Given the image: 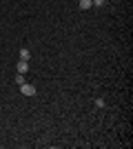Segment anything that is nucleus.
<instances>
[{
  "instance_id": "f257e3e1",
  "label": "nucleus",
  "mask_w": 133,
  "mask_h": 149,
  "mask_svg": "<svg viewBox=\"0 0 133 149\" xmlns=\"http://www.w3.org/2000/svg\"><path fill=\"white\" fill-rule=\"evenodd\" d=\"M20 91L25 93V96H36V87H33V85H29V82L20 85Z\"/></svg>"
},
{
  "instance_id": "f03ea898",
  "label": "nucleus",
  "mask_w": 133,
  "mask_h": 149,
  "mask_svg": "<svg viewBox=\"0 0 133 149\" xmlns=\"http://www.w3.org/2000/svg\"><path fill=\"white\" fill-rule=\"evenodd\" d=\"M27 69H29V62L27 60H20L18 65H16V71H18V74H25Z\"/></svg>"
},
{
  "instance_id": "7ed1b4c3",
  "label": "nucleus",
  "mask_w": 133,
  "mask_h": 149,
  "mask_svg": "<svg viewBox=\"0 0 133 149\" xmlns=\"http://www.w3.org/2000/svg\"><path fill=\"white\" fill-rule=\"evenodd\" d=\"M91 7H93V2H91V0H80V9H84V11H87V9H91Z\"/></svg>"
},
{
  "instance_id": "20e7f679",
  "label": "nucleus",
  "mask_w": 133,
  "mask_h": 149,
  "mask_svg": "<svg viewBox=\"0 0 133 149\" xmlns=\"http://www.w3.org/2000/svg\"><path fill=\"white\" fill-rule=\"evenodd\" d=\"M29 58H31L29 51H27V49H20V60H27V62H29Z\"/></svg>"
},
{
  "instance_id": "39448f33",
  "label": "nucleus",
  "mask_w": 133,
  "mask_h": 149,
  "mask_svg": "<svg viewBox=\"0 0 133 149\" xmlns=\"http://www.w3.org/2000/svg\"><path fill=\"white\" fill-rule=\"evenodd\" d=\"M16 82H18V85H25V74H18V76H16Z\"/></svg>"
},
{
  "instance_id": "423d86ee",
  "label": "nucleus",
  "mask_w": 133,
  "mask_h": 149,
  "mask_svg": "<svg viewBox=\"0 0 133 149\" xmlns=\"http://www.w3.org/2000/svg\"><path fill=\"white\" fill-rule=\"evenodd\" d=\"M91 2H93L95 7H102V5H104V2H107V0H91Z\"/></svg>"
},
{
  "instance_id": "0eeeda50",
  "label": "nucleus",
  "mask_w": 133,
  "mask_h": 149,
  "mask_svg": "<svg viewBox=\"0 0 133 149\" xmlns=\"http://www.w3.org/2000/svg\"><path fill=\"white\" fill-rule=\"evenodd\" d=\"M95 107H100V109H102V107H104V100L98 98V100H95Z\"/></svg>"
}]
</instances>
